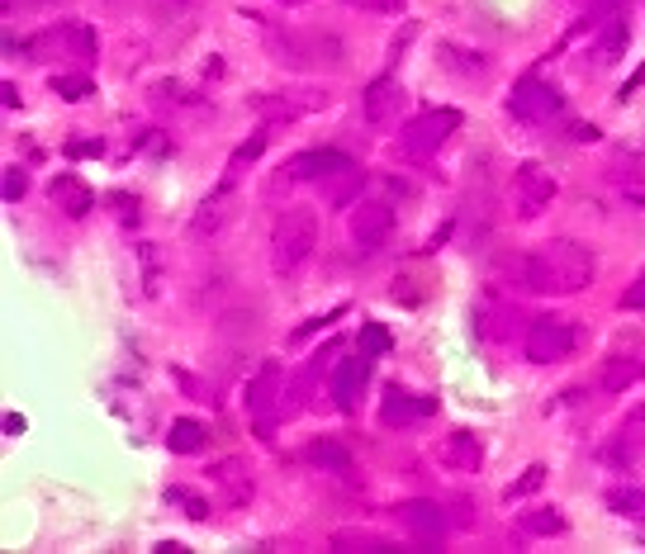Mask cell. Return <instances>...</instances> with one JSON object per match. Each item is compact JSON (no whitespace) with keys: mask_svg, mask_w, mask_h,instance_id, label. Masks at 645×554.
<instances>
[{"mask_svg":"<svg viewBox=\"0 0 645 554\" xmlns=\"http://www.w3.org/2000/svg\"><path fill=\"white\" fill-rule=\"evenodd\" d=\"M49 199L57 209H67V218H86L96 209V189H90L82 176H72V171H62V176L49 185Z\"/></svg>","mask_w":645,"mask_h":554,"instance_id":"19","label":"cell"},{"mask_svg":"<svg viewBox=\"0 0 645 554\" xmlns=\"http://www.w3.org/2000/svg\"><path fill=\"white\" fill-rule=\"evenodd\" d=\"M550 199H556V176L541 166V162H523L513 171V214L531 224V218H541L550 209Z\"/></svg>","mask_w":645,"mask_h":554,"instance_id":"5","label":"cell"},{"mask_svg":"<svg viewBox=\"0 0 645 554\" xmlns=\"http://www.w3.org/2000/svg\"><path fill=\"white\" fill-rule=\"evenodd\" d=\"M523 351H527L531 366H556V360H565L574 351V327L565 318H531Z\"/></svg>","mask_w":645,"mask_h":554,"instance_id":"9","label":"cell"},{"mask_svg":"<svg viewBox=\"0 0 645 554\" xmlns=\"http://www.w3.org/2000/svg\"><path fill=\"white\" fill-rule=\"evenodd\" d=\"M404 109V86L395 82V76H375V82L361 90V115H366V123H375V129H385V123H395Z\"/></svg>","mask_w":645,"mask_h":554,"instance_id":"12","label":"cell"},{"mask_svg":"<svg viewBox=\"0 0 645 554\" xmlns=\"http://www.w3.org/2000/svg\"><path fill=\"white\" fill-rule=\"evenodd\" d=\"M39 6H53V0H6V14H20V10H39Z\"/></svg>","mask_w":645,"mask_h":554,"instance_id":"37","label":"cell"},{"mask_svg":"<svg viewBox=\"0 0 645 554\" xmlns=\"http://www.w3.org/2000/svg\"><path fill=\"white\" fill-rule=\"evenodd\" d=\"M399 521H404V531L413 535L418 545H437L447 535V512L437 508V502H404L399 508Z\"/></svg>","mask_w":645,"mask_h":554,"instance_id":"14","label":"cell"},{"mask_svg":"<svg viewBox=\"0 0 645 554\" xmlns=\"http://www.w3.org/2000/svg\"><path fill=\"white\" fill-rule=\"evenodd\" d=\"M442 67H451V72H461V76H480L484 72V57H475V53H461V47H442Z\"/></svg>","mask_w":645,"mask_h":554,"instance_id":"31","label":"cell"},{"mask_svg":"<svg viewBox=\"0 0 645 554\" xmlns=\"http://www.w3.org/2000/svg\"><path fill=\"white\" fill-rule=\"evenodd\" d=\"M389 232H395V209L380 199H356L352 204V242L366 251V257H375L385 242H389Z\"/></svg>","mask_w":645,"mask_h":554,"instance_id":"10","label":"cell"},{"mask_svg":"<svg viewBox=\"0 0 645 554\" xmlns=\"http://www.w3.org/2000/svg\"><path fill=\"white\" fill-rule=\"evenodd\" d=\"M598 460L622 474L645 465V408H632V417H622V426L608 436V446L598 450Z\"/></svg>","mask_w":645,"mask_h":554,"instance_id":"7","label":"cell"},{"mask_svg":"<svg viewBox=\"0 0 645 554\" xmlns=\"http://www.w3.org/2000/svg\"><path fill=\"white\" fill-rule=\"evenodd\" d=\"M437 460H442L451 474H480L484 465V446L475 432H451L442 446H437Z\"/></svg>","mask_w":645,"mask_h":554,"instance_id":"16","label":"cell"},{"mask_svg":"<svg viewBox=\"0 0 645 554\" xmlns=\"http://www.w3.org/2000/svg\"><path fill=\"white\" fill-rule=\"evenodd\" d=\"M166 502H171V508H181L191 521H204V517H209V502H204L200 493H191V488H166Z\"/></svg>","mask_w":645,"mask_h":554,"instance_id":"29","label":"cell"},{"mask_svg":"<svg viewBox=\"0 0 645 554\" xmlns=\"http://www.w3.org/2000/svg\"><path fill=\"white\" fill-rule=\"evenodd\" d=\"M636 374H641L636 360H626V356H608L603 379H598V384H603L608 393H622V389H632V379H636Z\"/></svg>","mask_w":645,"mask_h":554,"instance_id":"28","label":"cell"},{"mask_svg":"<svg viewBox=\"0 0 645 554\" xmlns=\"http://www.w3.org/2000/svg\"><path fill=\"white\" fill-rule=\"evenodd\" d=\"M437 413V403L432 399H422V393H404L399 384H389L385 389V403H380V417L389 426H408V422H422V417H432Z\"/></svg>","mask_w":645,"mask_h":554,"instance_id":"18","label":"cell"},{"mask_svg":"<svg viewBox=\"0 0 645 554\" xmlns=\"http://www.w3.org/2000/svg\"><path fill=\"white\" fill-rule=\"evenodd\" d=\"M361 185H366V181H361V171H356L352 162L342 166V171H333V176H323V181H319L323 199H327V209H352V204L361 199Z\"/></svg>","mask_w":645,"mask_h":554,"instance_id":"21","label":"cell"},{"mask_svg":"<svg viewBox=\"0 0 645 554\" xmlns=\"http://www.w3.org/2000/svg\"><path fill=\"white\" fill-rule=\"evenodd\" d=\"M233 189H238V166L228 162V176L218 181L214 195H204V204H200L195 218H191V232L195 237H214V232L228 228V218H233Z\"/></svg>","mask_w":645,"mask_h":554,"instance_id":"11","label":"cell"},{"mask_svg":"<svg viewBox=\"0 0 645 554\" xmlns=\"http://www.w3.org/2000/svg\"><path fill=\"white\" fill-rule=\"evenodd\" d=\"M498 275H508L513 290L570 298V294H584L593 284V251L570 242V237H556V242H541L537 251H527V257H508L498 265Z\"/></svg>","mask_w":645,"mask_h":554,"instance_id":"1","label":"cell"},{"mask_svg":"<svg viewBox=\"0 0 645 554\" xmlns=\"http://www.w3.org/2000/svg\"><path fill=\"white\" fill-rule=\"evenodd\" d=\"M541 484H546V465H531V469L523 474V479L503 488V502H523V498H531V493H537Z\"/></svg>","mask_w":645,"mask_h":554,"instance_id":"30","label":"cell"},{"mask_svg":"<svg viewBox=\"0 0 645 554\" xmlns=\"http://www.w3.org/2000/svg\"><path fill=\"white\" fill-rule=\"evenodd\" d=\"M90 47H96V39H90V29H86V24H49L43 34L24 39V47H20V43H10V53H24V57L43 62V57H67V53L90 57Z\"/></svg>","mask_w":645,"mask_h":554,"instance_id":"4","label":"cell"},{"mask_svg":"<svg viewBox=\"0 0 645 554\" xmlns=\"http://www.w3.org/2000/svg\"><path fill=\"white\" fill-rule=\"evenodd\" d=\"M204 426L200 422H191V417H176L171 422V432H166V446H171V455H195V450H204Z\"/></svg>","mask_w":645,"mask_h":554,"instance_id":"26","label":"cell"},{"mask_svg":"<svg viewBox=\"0 0 645 554\" xmlns=\"http://www.w3.org/2000/svg\"><path fill=\"white\" fill-rule=\"evenodd\" d=\"M266 152V133H257V138H247L238 152H233V166H243V162H257V156Z\"/></svg>","mask_w":645,"mask_h":554,"instance_id":"35","label":"cell"},{"mask_svg":"<svg viewBox=\"0 0 645 554\" xmlns=\"http://www.w3.org/2000/svg\"><path fill=\"white\" fill-rule=\"evenodd\" d=\"M622 308H626V313H645V271L636 275V284H632V290L622 294Z\"/></svg>","mask_w":645,"mask_h":554,"instance_id":"36","label":"cell"},{"mask_svg":"<svg viewBox=\"0 0 645 554\" xmlns=\"http://www.w3.org/2000/svg\"><path fill=\"white\" fill-rule=\"evenodd\" d=\"M243 403H247V417L257 426V436L276 441V422L286 417V366H280V360H266V366L247 379Z\"/></svg>","mask_w":645,"mask_h":554,"instance_id":"3","label":"cell"},{"mask_svg":"<svg viewBox=\"0 0 645 554\" xmlns=\"http://www.w3.org/2000/svg\"><path fill=\"white\" fill-rule=\"evenodd\" d=\"M251 109H257L261 119H304V115H313V109H323L327 105V95H304V100H294L290 90H266V95H251L247 100Z\"/></svg>","mask_w":645,"mask_h":554,"instance_id":"13","label":"cell"},{"mask_svg":"<svg viewBox=\"0 0 645 554\" xmlns=\"http://www.w3.org/2000/svg\"><path fill=\"white\" fill-rule=\"evenodd\" d=\"M370 379V356H361V360H337L333 366V379H327V393H333V403L342 408V413H352L356 408V393L361 384Z\"/></svg>","mask_w":645,"mask_h":554,"instance_id":"17","label":"cell"},{"mask_svg":"<svg viewBox=\"0 0 645 554\" xmlns=\"http://www.w3.org/2000/svg\"><path fill=\"white\" fill-rule=\"evenodd\" d=\"M72 156H100V142H76Z\"/></svg>","mask_w":645,"mask_h":554,"instance_id":"39","label":"cell"},{"mask_svg":"<svg viewBox=\"0 0 645 554\" xmlns=\"http://www.w3.org/2000/svg\"><path fill=\"white\" fill-rule=\"evenodd\" d=\"M560 105H565L560 90L537 82V76H523V82L508 90V115L517 123H550V119L560 115Z\"/></svg>","mask_w":645,"mask_h":554,"instance_id":"8","label":"cell"},{"mask_svg":"<svg viewBox=\"0 0 645 554\" xmlns=\"http://www.w3.org/2000/svg\"><path fill=\"white\" fill-rule=\"evenodd\" d=\"M313 247H319V214L313 209H286L271 228V271L280 280L294 275L299 265L313 257Z\"/></svg>","mask_w":645,"mask_h":554,"instance_id":"2","label":"cell"},{"mask_svg":"<svg viewBox=\"0 0 645 554\" xmlns=\"http://www.w3.org/2000/svg\"><path fill=\"white\" fill-rule=\"evenodd\" d=\"M455 129H461V109H428V115H418L413 123H404L399 148L408 156H432Z\"/></svg>","mask_w":645,"mask_h":554,"instance_id":"6","label":"cell"},{"mask_svg":"<svg viewBox=\"0 0 645 554\" xmlns=\"http://www.w3.org/2000/svg\"><path fill=\"white\" fill-rule=\"evenodd\" d=\"M304 460L309 465H319L327 474H352V455L337 446V441H309L304 446Z\"/></svg>","mask_w":645,"mask_h":554,"instance_id":"24","label":"cell"},{"mask_svg":"<svg viewBox=\"0 0 645 554\" xmlns=\"http://www.w3.org/2000/svg\"><path fill=\"white\" fill-rule=\"evenodd\" d=\"M626 47H632V20H626V14H612V20H603V29H598L593 53L603 67H612V62L626 57Z\"/></svg>","mask_w":645,"mask_h":554,"instance_id":"20","label":"cell"},{"mask_svg":"<svg viewBox=\"0 0 645 554\" xmlns=\"http://www.w3.org/2000/svg\"><path fill=\"white\" fill-rule=\"evenodd\" d=\"M24 189H29L24 166H6V204H20V199H24Z\"/></svg>","mask_w":645,"mask_h":554,"instance_id":"34","label":"cell"},{"mask_svg":"<svg viewBox=\"0 0 645 554\" xmlns=\"http://www.w3.org/2000/svg\"><path fill=\"white\" fill-rule=\"evenodd\" d=\"M565 526H570V521H565V512L560 508H537V512H523L517 517V531L523 535H565Z\"/></svg>","mask_w":645,"mask_h":554,"instance_id":"25","label":"cell"},{"mask_svg":"<svg viewBox=\"0 0 645 554\" xmlns=\"http://www.w3.org/2000/svg\"><path fill=\"white\" fill-rule=\"evenodd\" d=\"M280 6H299V0H280Z\"/></svg>","mask_w":645,"mask_h":554,"instance_id":"42","label":"cell"},{"mask_svg":"<svg viewBox=\"0 0 645 554\" xmlns=\"http://www.w3.org/2000/svg\"><path fill=\"white\" fill-rule=\"evenodd\" d=\"M0 95H6V109H20V90H14L10 82H6V86H0Z\"/></svg>","mask_w":645,"mask_h":554,"instance_id":"40","label":"cell"},{"mask_svg":"<svg viewBox=\"0 0 645 554\" xmlns=\"http://www.w3.org/2000/svg\"><path fill=\"white\" fill-rule=\"evenodd\" d=\"M53 90L62 95V100H86V95H90V82H86V76H72V72H57V76H53Z\"/></svg>","mask_w":645,"mask_h":554,"instance_id":"32","label":"cell"},{"mask_svg":"<svg viewBox=\"0 0 645 554\" xmlns=\"http://www.w3.org/2000/svg\"><path fill=\"white\" fill-rule=\"evenodd\" d=\"M608 512H617L622 521H645V484L608 488Z\"/></svg>","mask_w":645,"mask_h":554,"instance_id":"23","label":"cell"},{"mask_svg":"<svg viewBox=\"0 0 645 554\" xmlns=\"http://www.w3.org/2000/svg\"><path fill=\"white\" fill-rule=\"evenodd\" d=\"M209 474H214V484L224 488V498L233 502V508H243V502L251 498V474H243V460L228 455V460H218Z\"/></svg>","mask_w":645,"mask_h":554,"instance_id":"22","label":"cell"},{"mask_svg":"<svg viewBox=\"0 0 645 554\" xmlns=\"http://www.w3.org/2000/svg\"><path fill=\"white\" fill-rule=\"evenodd\" d=\"M333 550L342 554H352V550H370V554H385V550H395V541L380 531H337L333 535Z\"/></svg>","mask_w":645,"mask_h":554,"instance_id":"27","label":"cell"},{"mask_svg":"<svg viewBox=\"0 0 645 554\" xmlns=\"http://www.w3.org/2000/svg\"><path fill=\"white\" fill-rule=\"evenodd\" d=\"M361 351H366L370 360H375V356H385V351H389V337H385V327L366 323V332H361Z\"/></svg>","mask_w":645,"mask_h":554,"instance_id":"33","label":"cell"},{"mask_svg":"<svg viewBox=\"0 0 645 554\" xmlns=\"http://www.w3.org/2000/svg\"><path fill=\"white\" fill-rule=\"evenodd\" d=\"M342 166H347V156H342V152L313 148V152H294L280 171H286V181H313V185H319L323 176H333V171H342Z\"/></svg>","mask_w":645,"mask_h":554,"instance_id":"15","label":"cell"},{"mask_svg":"<svg viewBox=\"0 0 645 554\" xmlns=\"http://www.w3.org/2000/svg\"><path fill=\"white\" fill-rule=\"evenodd\" d=\"M370 10H385V14H404V0H366Z\"/></svg>","mask_w":645,"mask_h":554,"instance_id":"38","label":"cell"},{"mask_svg":"<svg viewBox=\"0 0 645 554\" xmlns=\"http://www.w3.org/2000/svg\"><path fill=\"white\" fill-rule=\"evenodd\" d=\"M632 199H636V204H645V189H632Z\"/></svg>","mask_w":645,"mask_h":554,"instance_id":"41","label":"cell"}]
</instances>
